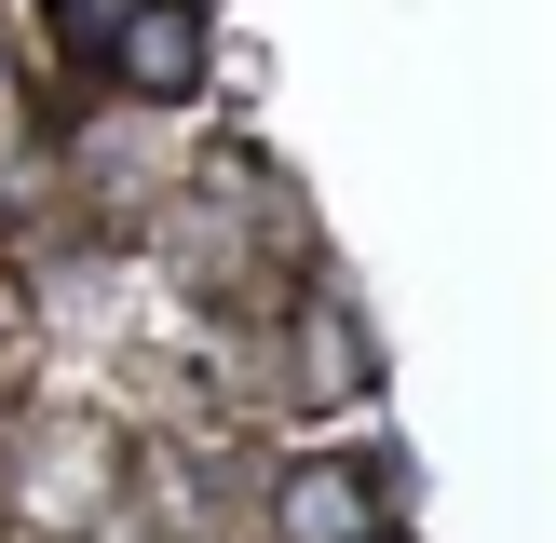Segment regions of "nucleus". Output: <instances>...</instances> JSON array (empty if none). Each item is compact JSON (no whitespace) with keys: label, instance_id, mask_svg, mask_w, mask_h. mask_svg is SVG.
I'll return each mask as SVG.
<instances>
[{"label":"nucleus","instance_id":"f257e3e1","mask_svg":"<svg viewBox=\"0 0 556 543\" xmlns=\"http://www.w3.org/2000/svg\"><path fill=\"white\" fill-rule=\"evenodd\" d=\"M109 68H123L136 96H190V81H204V14H190V0H136V14L109 27Z\"/></svg>","mask_w":556,"mask_h":543},{"label":"nucleus","instance_id":"f03ea898","mask_svg":"<svg viewBox=\"0 0 556 543\" xmlns=\"http://www.w3.org/2000/svg\"><path fill=\"white\" fill-rule=\"evenodd\" d=\"M286 543H380V476L367 462H299L286 476Z\"/></svg>","mask_w":556,"mask_h":543}]
</instances>
